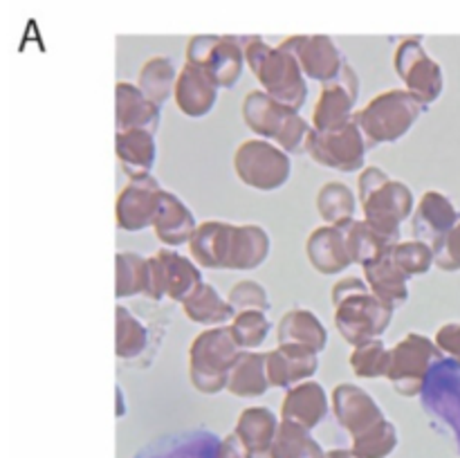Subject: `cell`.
<instances>
[{"label":"cell","instance_id":"obj_1","mask_svg":"<svg viewBox=\"0 0 460 458\" xmlns=\"http://www.w3.org/2000/svg\"><path fill=\"white\" fill-rule=\"evenodd\" d=\"M358 198L362 218L389 241L400 242V225L416 211L413 191L407 182L395 180L382 166L367 164L359 171Z\"/></svg>","mask_w":460,"mask_h":458},{"label":"cell","instance_id":"obj_2","mask_svg":"<svg viewBox=\"0 0 460 458\" xmlns=\"http://www.w3.org/2000/svg\"><path fill=\"white\" fill-rule=\"evenodd\" d=\"M243 49L247 67L261 84V90L299 112L308 99V76L299 61L281 45H270L263 36H245Z\"/></svg>","mask_w":460,"mask_h":458},{"label":"cell","instance_id":"obj_3","mask_svg":"<svg viewBox=\"0 0 460 458\" xmlns=\"http://www.w3.org/2000/svg\"><path fill=\"white\" fill-rule=\"evenodd\" d=\"M243 121L261 139L274 142L288 155H299L308 148L313 124L292 108L283 106L263 90H252L243 99Z\"/></svg>","mask_w":460,"mask_h":458},{"label":"cell","instance_id":"obj_4","mask_svg":"<svg viewBox=\"0 0 460 458\" xmlns=\"http://www.w3.org/2000/svg\"><path fill=\"white\" fill-rule=\"evenodd\" d=\"M241 353L243 348L229 326L205 328L198 332L189 346V380L193 389L202 395L227 391L229 375Z\"/></svg>","mask_w":460,"mask_h":458},{"label":"cell","instance_id":"obj_5","mask_svg":"<svg viewBox=\"0 0 460 458\" xmlns=\"http://www.w3.org/2000/svg\"><path fill=\"white\" fill-rule=\"evenodd\" d=\"M425 110V103L407 88H391L376 94L367 106L359 108L355 112V121L362 128L368 146L376 148L382 144L400 142L418 124Z\"/></svg>","mask_w":460,"mask_h":458},{"label":"cell","instance_id":"obj_6","mask_svg":"<svg viewBox=\"0 0 460 458\" xmlns=\"http://www.w3.org/2000/svg\"><path fill=\"white\" fill-rule=\"evenodd\" d=\"M443 359V350L431 337L422 332H407L391 348V364L386 380L402 398H418L429 382L431 371Z\"/></svg>","mask_w":460,"mask_h":458},{"label":"cell","instance_id":"obj_7","mask_svg":"<svg viewBox=\"0 0 460 458\" xmlns=\"http://www.w3.org/2000/svg\"><path fill=\"white\" fill-rule=\"evenodd\" d=\"M234 173L245 187L256 191H277L292 178V157L268 139L252 137L238 144L234 153Z\"/></svg>","mask_w":460,"mask_h":458},{"label":"cell","instance_id":"obj_8","mask_svg":"<svg viewBox=\"0 0 460 458\" xmlns=\"http://www.w3.org/2000/svg\"><path fill=\"white\" fill-rule=\"evenodd\" d=\"M332 308H335L332 321H335L337 332L353 348L367 344V341L382 339L395 314V310L377 299L376 295H371V290L344 296L332 304Z\"/></svg>","mask_w":460,"mask_h":458},{"label":"cell","instance_id":"obj_9","mask_svg":"<svg viewBox=\"0 0 460 458\" xmlns=\"http://www.w3.org/2000/svg\"><path fill=\"white\" fill-rule=\"evenodd\" d=\"M187 63L196 66L218 88H234L245 63L243 39L229 34H196L187 43Z\"/></svg>","mask_w":460,"mask_h":458},{"label":"cell","instance_id":"obj_10","mask_svg":"<svg viewBox=\"0 0 460 458\" xmlns=\"http://www.w3.org/2000/svg\"><path fill=\"white\" fill-rule=\"evenodd\" d=\"M395 75L404 88L416 94L427 108L434 106L445 88V72L440 63L422 45L420 36H404L394 52Z\"/></svg>","mask_w":460,"mask_h":458},{"label":"cell","instance_id":"obj_11","mask_svg":"<svg viewBox=\"0 0 460 458\" xmlns=\"http://www.w3.org/2000/svg\"><path fill=\"white\" fill-rule=\"evenodd\" d=\"M368 151H371V146H368L367 137H364L362 128L358 126L355 117L349 124L341 126V128L328 130V133L313 130V137H310L308 148H305V153L319 166L341 171V173L364 171Z\"/></svg>","mask_w":460,"mask_h":458},{"label":"cell","instance_id":"obj_12","mask_svg":"<svg viewBox=\"0 0 460 458\" xmlns=\"http://www.w3.org/2000/svg\"><path fill=\"white\" fill-rule=\"evenodd\" d=\"M148 265H151V290L146 299L151 301L171 299L182 305L196 292V287L205 283L200 265L191 256H182L171 247H162L148 256Z\"/></svg>","mask_w":460,"mask_h":458},{"label":"cell","instance_id":"obj_13","mask_svg":"<svg viewBox=\"0 0 460 458\" xmlns=\"http://www.w3.org/2000/svg\"><path fill=\"white\" fill-rule=\"evenodd\" d=\"M279 45L299 61L310 81H319L322 85L337 79L349 63L337 40L328 34H295Z\"/></svg>","mask_w":460,"mask_h":458},{"label":"cell","instance_id":"obj_14","mask_svg":"<svg viewBox=\"0 0 460 458\" xmlns=\"http://www.w3.org/2000/svg\"><path fill=\"white\" fill-rule=\"evenodd\" d=\"M359 97V76L350 63L341 70L337 79L328 81L322 85L317 103L313 108L310 124L317 133H328V130L341 128L355 117V103Z\"/></svg>","mask_w":460,"mask_h":458},{"label":"cell","instance_id":"obj_15","mask_svg":"<svg viewBox=\"0 0 460 458\" xmlns=\"http://www.w3.org/2000/svg\"><path fill=\"white\" fill-rule=\"evenodd\" d=\"M162 184L153 178V173L130 175L124 189L117 193L115 220L121 232L137 233L146 227H153L157 205L162 198Z\"/></svg>","mask_w":460,"mask_h":458},{"label":"cell","instance_id":"obj_16","mask_svg":"<svg viewBox=\"0 0 460 458\" xmlns=\"http://www.w3.org/2000/svg\"><path fill=\"white\" fill-rule=\"evenodd\" d=\"M331 402L337 422L341 429L349 431L350 438H358L380 425L382 420H386L380 402L367 389L353 384V382L337 384L331 393Z\"/></svg>","mask_w":460,"mask_h":458},{"label":"cell","instance_id":"obj_17","mask_svg":"<svg viewBox=\"0 0 460 458\" xmlns=\"http://www.w3.org/2000/svg\"><path fill=\"white\" fill-rule=\"evenodd\" d=\"M458 223V207L454 205L452 198L445 196L443 191H436V189H429V191L422 193L420 200H418L416 205V211H413L411 216V225L418 241L429 242L431 247L443 242V238L447 236Z\"/></svg>","mask_w":460,"mask_h":458},{"label":"cell","instance_id":"obj_18","mask_svg":"<svg viewBox=\"0 0 460 458\" xmlns=\"http://www.w3.org/2000/svg\"><path fill=\"white\" fill-rule=\"evenodd\" d=\"M319 371V353L305 346L279 344L268 353V377L272 389H292L313 380Z\"/></svg>","mask_w":460,"mask_h":458},{"label":"cell","instance_id":"obj_19","mask_svg":"<svg viewBox=\"0 0 460 458\" xmlns=\"http://www.w3.org/2000/svg\"><path fill=\"white\" fill-rule=\"evenodd\" d=\"M332 409L331 398L326 389L319 382L308 380L301 384L292 386L286 391L281 402V420L295 422V425L305 427L308 431L317 429L326 420L328 411Z\"/></svg>","mask_w":460,"mask_h":458},{"label":"cell","instance_id":"obj_20","mask_svg":"<svg viewBox=\"0 0 460 458\" xmlns=\"http://www.w3.org/2000/svg\"><path fill=\"white\" fill-rule=\"evenodd\" d=\"M162 119V108L144 97L137 84L117 81L115 85V126L117 133L124 130H148L157 133Z\"/></svg>","mask_w":460,"mask_h":458},{"label":"cell","instance_id":"obj_21","mask_svg":"<svg viewBox=\"0 0 460 458\" xmlns=\"http://www.w3.org/2000/svg\"><path fill=\"white\" fill-rule=\"evenodd\" d=\"M305 256L313 269H317L323 277H337L353 265L344 229L332 227V225H322L310 232L305 241Z\"/></svg>","mask_w":460,"mask_h":458},{"label":"cell","instance_id":"obj_22","mask_svg":"<svg viewBox=\"0 0 460 458\" xmlns=\"http://www.w3.org/2000/svg\"><path fill=\"white\" fill-rule=\"evenodd\" d=\"M198 225L200 223H198L193 211L187 207V202L164 189L160 205H157L155 220H153V232H155L157 241L162 245L171 247V250L180 245H189Z\"/></svg>","mask_w":460,"mask_h":458},{"label":"cell","instance_id":"obj_23","mask_svg":"<svg viewBox=\"0 0 460 458\" xmlns=\"http://www.w3.org/2000/svg\"><path fill=\"white\" fill-rule=\"evenodd\" d=\"M218 90V85H216L200 67L184 63V66L180 67L173 101L184 117L200 119V117H207L216 108Z\"/></svg>","mask_w":460,"mask_h":458},{"label":"cell","instance_id":"obj_24","mask_svg":"<svg viewBox=\"0 0 460 458\" xmlns=\"http://www.w3.org/2000/svg\"><path fill=\"white\" fill-rule=\"evenodd\" d=\"M234 225L227 220H202L189 241V256L205 269H227Z\"/></svg>","mask_w":460,"mask_h":458},{"label":"cell","instance_id":"obj_25","mask_svg":"<svg viewBox=\"0 0 460 458\" xmlns=\"http://www.w3.org/2000/svg\"><path fill=\"white\" fill-rule=\"evenodd\" d=\"M279 344L305 346L314 353H323L328 346V330L322 319L308 308H290L281 314L277 323Z\"/></svg>","mask_w":460,"mask_h":458},{"label":"cell","instance_id":"obj_26","mask_svg":"<svg viewBox=\"0 0 460 458\" xmlns=\"http://www.w3.org/2000/svg\"><path fill=\"white\" fill-rule=\"evenodd\" d=\"M270 251H272V238L261 225H234L227 269L250 272V269L261 268L268 260Z\"/></svg>","mask_w":460,"mask_h":458},{"label":"cell","instance_id":"obj_27","mask_svg":"<svg viewBox=\"0 0 460 458\" xmlns=\"http://www.w3.org/2000/svg\"><path fill=\"white\" fill-rule=\"evenodd\" d=\"M362 277L371 295H376L377 299L385 301L394 310L402 308L409 301V277L394 263L391 254L376 260V263L364 265Z\"/></svg>","mask_w":460,"mask_h":458},{"label":"cell","instance_id":"obj_28","mask_svg":"<svg viewBox=\"0 0 460 458\" xmlns=\"http://www.w3.org/2000/svg\"><path fill=\"white\" fill-rule=\"evenodd\" d=\"M279 425H281V416H277L270 407H247L238 416L234 434L250 452L272 454Z\"/></svg>","mask_w":460,"mask_h":458},{"label":"cell","instance_id":"obj_29","mask_svg":"<svg viewBox=\"0 0 460 458\" xmlns=\"http://www.w3.org/2000/svg\"><path fill=\"white\" fill-rule=\"evenodd\" d=\"M182 313L189 321L205 328L229 326L236 317V310L232 308L227 296L220 295L211 283H200L191 296L182 304Z\"/></svg>","mask_w":460,"mask_h":458},{"label":"cell","instance_id":"obj_30","mask_svg":"<svg viewBox=\"0 0 460 458\" xmlns=\"http://www.w3.org/2000/svg\"><path fill=\"white\" fill-rule=\"evenodd\" d=\"M272 389L268 377V353L261 350H243L229 375L227 391L241 400H254Z\"/></svg>","mask_w":460,"mask_h":458},{"label":"cell","instance_id":"obj_31","mask_svg":"<svg viewBox=\"0 0 460 458\" xmlns=\"http://www.w3.org/2000/svg\"><path fill=\"white\" fill-rule=\"evenodd\" d=\"M115 153L121 169L128 175L151 173L157 160L155 133L148 130H124L115 135Z\"/></svg>","mask_w":460,"mask_h":458},{"label":"cell","instance_id":"obj_32","mask_svg":"<svg viewBox=\"0 0 460 458\" xmlns=\"http://www.w3.org/2000/svg\"><path fill=\"white\" fill-rule=\"evenodd\" d=\"M220 440L209 431H191L157 440L137 458H218Z\"/></svg>","mask_w":460,"mask_h":458},{"label":"cell","instance_id":"obj_33","mask_svg":"<svg viewBox=\"0 0 460 458\" xmlns=\"http://www.w3.org/2000/svg\"><path fill=\"white\" fill-rule=\"evenodd\" d=\"M341 229H344L350 259H353V263H358L359 268L385 259V256H389L391 250L398 245V242L382 236V233L377 232V229H373L364 218H355L353 223L344 225Z\"/></svg>","mask_w":460,"mask_h":458},{"label":"cell","instance_id":"obj_34","mask_svg":"<svg viewBox=\"0 0 460 458\" xmlns=\"http://www.w3.org/2000/svg\"><path fill=\"white\" fill-rule=\"evenodd\" d=\"M358 202L359 198L355 196L353 189L340 180L322 184L317 198H314L317 214L322 216L323 225H332V227H344V225L353 223L355 214H358Z\"/></svg>","mask_w":460,"mask_h":458},{"label":"cell","instance_id":"obj_35","mask_svg":"<svg viewBox=\"0 0 460 458\" xmlns=\"http://www.w3.org/2000/svg\"><path fill=\"white\" fill-rule=\"evenodd\" d=\"M178 67L173 58L169 57H151L144 61L137 72V88L142 90L144 97L151 99L157 106H164L169 99H173L175 84H178Z\"/></svg>","mask_w":460,"mask_h":458},{"label":"cell","instance_id":"obj_36","mask_svg":"<svg viewBox=\"0 0 460 458\" xmlns=\"http://www.w3.org/2000/svg\"><path fill=\"white\" fill-rule=\"evenodd\" d=\"M151 290V265L137 251H117L115 256V296H148Z\"/></svg>","mask_w":460,"mask_h":458},{"label":"cell","instance_id":"obj_37","mask_svg":"<svg viewBox=\"0 0 460 458\" xmlns=\"http://www.w3.org/2000/svg\"><path fill=\"white\" fill-rule=\"evenodd\" d=\"M115 313V355L124 362H135L148 350V328L124 305H117Z\"/></svg>","mask_w":460,"mask_h":458},{"label":"cell","instance_id":"obj_38","mask_svg":"<svg viewBox=\"0 0 460 458\" xmlns=\"http://www.w3.org/2000/svg\"><path fill=\"white\" fill-rule=\"evenodd\" d=\"M350 371L359 377V380H377V377H386L391 364V348L382 339L367 341L362 346H355L353 353L349 357Z\"/></svg>","mask_w":460,"mask_h":458},{"label":"cell","instance_id":"obj_39","mask_svg":"<svg viewBox=\"0 0 460 458\" xmlns=\"http://www.w3.org/2000/svg\"><path fill=\"white\" fill-rule=\"evenodd\" d=\"M398 427L389 418L373 427L371 431H367V434L350 438V449L358 458H389L398 449Z\"/></svg>","mask_w":460,"mask_h":458},{"label":"cell","instance_id":"obj_40","mask_svg":"<svg viewBox=\"0 0 460 458\" xmlns=\"http://www.w3.org/2000/svg\"><path fill=\"white\" fill-rule=\"evenodd\" d=\"M391 259H394V263L398 265L409 278H413L422 277V274H427L434 268L436 251L429 242L411 238V241H400L398 245L391 250Z\"/></svg>","mask_w":460,"mask_h":458},{"label":"cell","instance_id":"obj_41","mask_svg":"<svg viewBox=\"0 0 460 458\" xmlns=\"http://www.w3.org/2000/svg\"><path fill=\"white\" fill-rule=\"evenodd\" d=\"M229 328H232L234 337H236L238 346L243 350H259L270 337L272 321H270L268 313L245 310V313H236V317L229 323Z\"/></svg>","mask_w":460,"mask_h":458},{"label":"cell","instance_id":"obj_42","mask_svg":"<svg viewBox=\"0 0 460 458\" xmlns=\"http://www.w3.org/2000/svg\"><path fill=\"white\" fill-rule=\"evenodd\" d=\"M227 299L236 313H245V310H261V313H268V310L272 308L270 292L265 290V286H261L259 281H252V278L234 283L227 292Z\"/></svg>","mask_w":460,"mask_h":458},{"label":"cell","instance_id":"obj_43","mask_svg":"<svg viewBox=\"0 0 460 458\" xmlns=\"http://www.w3.org/2000/svg\"><path fill=\"white\" fill-rule=\"evenodd\" d=\"M436 251V268L443 269V272H458L460 269V223L447 236L443 238V242L434 247Z\"/></svg>","mask_w":460,"mask_h":458},{"label":"cell","instance_id":"obj_44","mask_svg":"<svg viewBox=\"0 0 460 458\" xmlns=\"http://www.w3.org/2000/svg\"><path fill=\"white\" fill-rule=\"evenodd\" d=\"M436 346L443 350V355H449L460 364V321H449L436 330L434 335Z\"/></svg>","mask_w":460,"mask_h":458},{"label":"cell","instance_id":"obj_45","mask_svg":"<svg viewBox=\"0 0 460 458\" xmlns=\"http://www.w3.org/2000/svg\"><path fill=\"white\" fill-rule=\"evenodd\" d=\"M218 458H272V454L250 452V449L238 440V436L232 431V434H227L223 440H220Z\"/></svg>","mask_w":460,"mask_h":458},{"label":"cell","instance_id":"obj_46","mask_svg":"<svg viewBox=\"0 0 460 458\" xmlns=\"http://www.w3.org/2000/svg\"><path fill=\"white\" fill-rule=\"evenodd\" d=\"M368 290L367 281H364V277H346V278H340V281L332 286V304H337L340 299H344V296L349 295H355V292H364Z\"/></svg>","mask_w":460,"mask_h":458},{"label":"cell","instance_id":"obj_47","mask_svg":"<svg viewBox=\"0 0 460 458\" xmlns=\"http://www.w3.org/2000/svg\"><path fill=\"white\" fill-rule=\"evenodd\" d=\"M323 458H358L353 454V449H346V447H335V449H328L326 454H323Z\"/></svg>","mask_w":460,"mask_h":458},{"label":"cell","instance_id":"obj_48","mask_svg":"<svg viewBox=\"0 0 460 458\" xmlns=\"http://www.w3.org/2000/svg\"><path fill=\"white\" fill-rule=\"evenodd\" d=\"M117 404H119V407H117V418H121L124 416V393H121L119 386H117Z\"/></svg>","mask_w":460,"mask_h":458}]
</instances>
